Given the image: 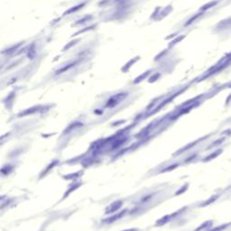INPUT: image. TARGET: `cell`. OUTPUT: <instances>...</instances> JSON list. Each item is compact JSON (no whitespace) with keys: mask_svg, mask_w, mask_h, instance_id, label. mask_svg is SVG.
Returning a JSON list of instances; mask_svg holds the SVG:
<instances>
[{"mask_svg":"<svg viewBox=\"0 0 231 231\" xmlns=\"http://www.w3.org/2000/svg\"><path fill=\"white\" fill-rule=\"evenodd\" d=\"M125 96V93H120V94H117L114 97H112L106 104V108H113L115 106H117V104L118 102H120L123 99L124 97Z\"/></svg>","mask_w":231,"mask_h":231,"instance_id":"cell-1","label":"cell"},{"mask_svg":"<svg viewBox=\"0 0 231 231\" xmlns=\"http://www.w3.org/2000/svg\"><path fill=\"white\" fill-rule=\"evenodd\" d=\"M228 225H223V226H221V227H218V228H214V229H212L211 231H221V230H223L225 228V227H227Z\"/></svg>","mask_w":231,"mask_h":231,"instance_id":"cell-10","label":"cell"},{"mask_svg":"<svg viewBox=\"0 0 231 231\" xmlns=\"http://www.w3.org/2000/svg\"><path fill=\"white\" fill-rule=\"evenodd\" d=\"M175 167H177V165H172V166H170V167H168L167 169L165 168V170H163V171H162V172H161V173H165V172H166V171H167V172H168V171L173 170V169H174Z\"/></svg>","mask_w":231,"mask_h":231,"instance_id":"cell-11","label":"cell"},{"mask_svg":"<svg viewBox=\"0 0 231 231\" xmlns=\"http://www.w3.org/2000/svg\"><path fill=\"white\" fill-rule=\"evenodd\" d=\"M36 110H37V108H36V107H34V108H30V109H28V110H25V111H24L23 113L19 114L18 116H19V117H22V116H26V115H28V114H32V113H34V112H36Z\"/></svg>","mask_w":231,"mask_h":231,"instance_id":"cell-4","label":"cell"},{"mask_svg":"<svg viewBox=\"0 0 231 231\" xmlns=\"http://www.w3.org/2000/svg\"><path fill=\"white\" fill-rule=\"evenodd\" d=\"M126 211V210H125L124 211H121V212H119V213H117L116 215H114L113 217H111L109 219H108V221L107 222H108V223H111V222H113V221H115V220H117L118 219H120L122 216H124V214H125V212Z\"/></svg>","mask_w":231,"mask_h":231,"instance_id":"cell-3","label":"cell"},{"mask_svg":"<svg viewBox=\"0 0 231 231\" xmlns=\"http://www.w3.org/2000/svg\"><path fill=\"white\" fill-rule=\"evenodd\" d=\"M72 125V129H74L75 127H78L77 125H80V123H75V124H73V125ZM71 127L67 128V130H66V133H67V132H69V131H71Z\"/></svg>","mask_w":231,"mask_h":231,"instance_id":"cell-12","label":"cell"},{"mask_svg":"<svg viewBox=\"0 0 231 231\" xmlns=\"http://www.w3.org/2000/svg\"><path fill=\"white\" fill-rule=\"evenodd\" d=\"M218 197H219V196L217 195V196H214V197L210 198V199H208V202H205L204 204H202V207H205V206L208 205V204H210V203H211L212 202H214V200H216V199H217Z\"/></svg>","mask_w":231,"mask_h":231,"instance_id":"cell-8","label":"cell"},{"mask_svg":"<svg viewBox=\"0 0 231 231\" xmlns=\"http://www.w3.org/2000/svg\"><path fill=\"white\" fill-rule=\"evenodd\" d=\"M220 153H221V150H218V151H216L214 154H210V156H208V157H207V158H205L203 161H204V162H206V161H210V160H211L212 158L217 157V156H218V155H219Z\"/></svg>","mask_w":231,"mask_h":231,"instance_id":"cell-5","label":"cell"},{"mask_svg":"<svg viewBox=\"0 0 231 231\" xmlns=\"http://www.w3.org/2000/svg\"><path fill=\"white\" fill-rule=\"evenodd\" d=\"M152 198H153V194H149V195L142 198V199H141V202H148V200H150Z\"/></svg>","mask_w":231,"mask_h":231,"instance_id":"cell-9","label":"cell"},{"mask_svg":"<svg viewBox=\"0 0 231 231\" xmlns=\"http://www.w3.org/2000/svg\"><path fill=\"white\" fill-rule=\"evenodd\" d=\"M211 225V221H208V222H205L204 224L202 225V226H200L198 229H196L195 231H199V230H202V229H203V228H205V227L207 228L208 226H210Z\"/></svg>","mask_w":231,"mask_h":231,"instance_id":"cell-7","label":"cell"},{"mask_svg":"<svg viewBox=\"0 0 231 231\" xmlns=\"http://www.w3.org/2000/svg\"><path fill=\"white\" fill-rule=\"evenodd\" d=\"M187 187H188V184H186V185L184 186V187H183L182 190H180V191H179L178 192H176V195H179V194H180V193H182V192H183L182 191H183V190H186V189H187Z\"/></svg>","mask_w":231,"mask_h":231,"instance_id":"cell-13","label":"cell"},{"mask_svg":"<svg viewBox=\"0 0 231 231\" xmlns=\"http://www.w3.org/2000/svg\"><path fill=\"white\" fill-rule=\"evenodd\" d=\"M122 200H117V202H114L113 204H111L108 208V210L106 211V214H109V213H114L116 211H117V210H119V208H121L122 206Z\"/></svg>","mask_w":231,"mask_h":231,"instance_id":"cell-2","label":"cell"},{"mask_svg":"<svg viewBox=\"0 0 231 231\" xmlns=\"http://www.w3.org/2000/svg\"><path fill=\"white\" fill-rule=\"evenodd\" d=\"M81 174H82V173H73V174H69V175H67V176H64L63 178L66 179V180H71V179L72 178H77V177H80Z\"/></svg>","mask_w":231,"mask_h":231,"instance_id":"cell-6","label":"cell"},{"mask_svg":"<svg viewBox=\"0 0 231 231\" xmlns=\"http://www.w3.org/2000/svg\"><path fill=\"white\" fill-rule=\"evenodd\" d=\"M125 231H137V230L136 229H126Z\"/></svg>","mask_w":231,"mask_h":231,"instance_id":"cell-14","label":"cell"}]
</instances>
